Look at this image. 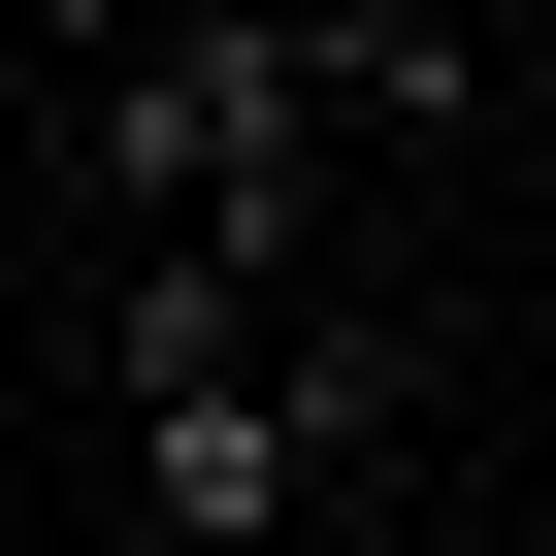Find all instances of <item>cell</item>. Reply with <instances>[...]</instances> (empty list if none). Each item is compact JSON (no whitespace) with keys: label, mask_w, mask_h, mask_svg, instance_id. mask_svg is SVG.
<instances>
[{"label":"cell","mask_w":556,"mask_h":556,"mask_svg":"<svg viewBox=\"0 0 556 556\" xmlns=\"http://www.w3.org/2000/svg\"><path fill=\"white\" fill-rule=\"evenodd\" d=\"M131 523H164V556H295V523H328V458H295V393H262V361H197V393H131Z\"/></svg>","instance_id":"1"},{"label":"cell","mask_w":556,"mask_h":556,"mask_svg":"<svg viewBox=\"0 0 556 556\" xmlns=\"http://www.w3.org/2000/svg\"><path fill=\"white\" fill-rule=\"evenodd\" d=\"M197 361H262L229 262H99V393H197Z\"/></svg>","instance_id":"2"},{"label":"cell","mask_w":556,"mask_h":556,"mask_svg":"<svg viewBox=\"0 0 556 556\" xmlns=\"http://www.w3.org/2000/svg\"><path fill=\"white\" fill-rule=\"evenodd\" d=\"M295 556H458V523H426V491H328V523H295Z\"/></svg>","instance_id":"3"},{"label":"cell","mask_w":556,"mask_h":556,"mask_svg":"<svg viewBox=\"0 0 556 556\" xmlns=\"http://www.w3.org/2000/svg\"><path fill=\"white\" fill-rule=\"evenodd\" d=\"M458 99H556V0H523V34H458Z\"/></svg>","instance_id":"4"},{"label":"cell","mask_w":556,"mask_h":556,"mask_svg":"<svg viewBox=\"0 0 556 556\" xmlns=\"http://www.w3.org/2000/svg\"><path fill=\"white\" fill-rule=\"evenodd\" d=\"M34 262H66V229H34V197H0V328H34Z\"/></svg>","instance_id":"5"},{"label":"cell","mask_w":556,"mask_h":556,"mask_svg":"<svg viewBox=\"0 0 556 556\" xmlns=\"http://www.w3.org/2000/svg\"><path fill=\"white\" fill-rule=\"evenodd\" d=\"M0 491H34V393H0Z\"/></svg>","instance_id":"6"},{"label":"cell","mask_w":556,"mask_h":556,"mask_svg":"<svg viewBox=\"0 0 556 556\" xmlns=\"http://www.w3.org/2000/svg\"><path fill=\"white\" fill-rule=\"evenodd\" d=\"M523 295H556V229H523Z\"/></svg>","instance_id":"7"}]
</instances>
